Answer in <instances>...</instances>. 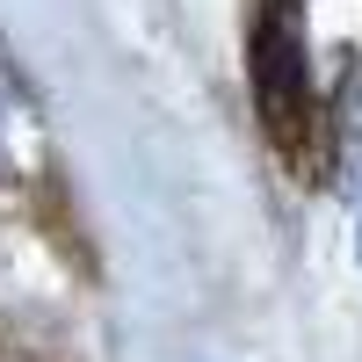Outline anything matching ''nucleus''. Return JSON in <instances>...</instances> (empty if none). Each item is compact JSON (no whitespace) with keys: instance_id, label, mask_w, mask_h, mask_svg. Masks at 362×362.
Masks as SVG:
<instances>
[{"instance_id":"obj_1","label":"nucleus","mask_w":362,"mask_h":362,"mask_svg":"<svg viewBox=\"0 0 362 362\" xmlns=\"http://www.w3.org/2000/svg\"><path fill=\"white\" fill-rule=\"evenodd\" d=\"M247 80H254L268 145L283 153V167L297 181H312L326 167L334 116H319V95H312V44H305V8L297 0H261L254 37H247Z\"/></svg>"},{"instance_id":"obj_2","label":"nucleus","mask_w":362,"mask_h":362,"mask_svg":"<svg viewBox=\"0 0 362 362\" xmlns=\"http://www.w3.org/2000/svg\"><path fill=\"white\" fill-rule=\"evenodd\" d=\"M334 153L348 174H362V51L348 58V73L334 87Z\"/></svg>"},{"instance_id":"obj_3","label":"nucleus","mask_w":362,"mask_h":362,"mask_svg":"<svg viewBox=\"0 0 362 362\" xmlns=\"http://www.w3.org/2000/svg\"><path fill=\"white\" fill-rule=\"evenodd\" d=\"M355 247H362V239H355Z\"/></svg>"}]
</instances>
